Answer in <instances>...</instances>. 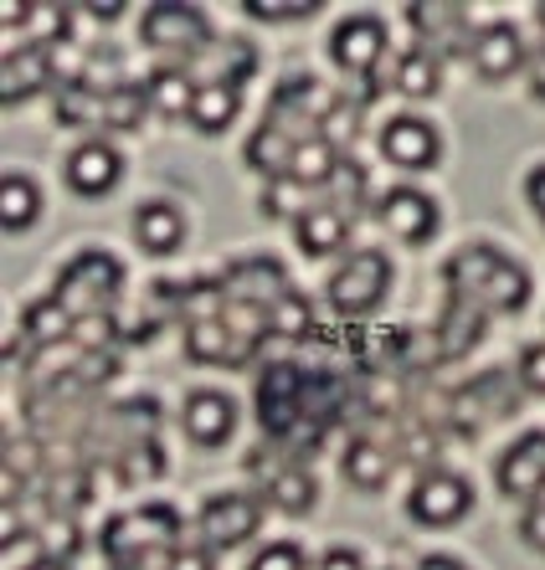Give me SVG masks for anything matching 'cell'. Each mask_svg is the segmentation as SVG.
Here are the masks:
<instances>
[{
    "label": "cell",
    "mask_w": 545,
    "mask_h": 570,
    "mask_svg": "<svg viewBox=\"0 0 545 570\" xmlns=\"http://www.w3.org/2000/svg\"><path fill=\"white\" fill-rule=\"evenodd\" d=\"M98 114H104V94H94V88L78 78H67L62 94H57V124L78 129V124H94Z\"/></svg>",
    "instance_id": "cell-34"
},
{
    "label": "cell",
    "mask_w": 545,
    "mask_h": 570,
    "mask_svg": "<svg viewBox=\"0 0 545 570\" xmlns=\"http://www.w3.org/2000/svg\"><path fill=\"white\" fill-rule=\"evenodd\" d=\"M381 52H386V27H381V16H371V11L346 16L330 37L334 67L350 72V78H371L376 62H381Z\"/></svg>",
    "instance_id": "cell-8"
},
{
    "label": "cell",
    "mask_w": 545,
    "mask_h": 570,
    "mask_svg": "<svg viewBox=\"0 0 545 570\" xmlns=\"http://www.w3.org/2000/svg\"><path fill=\"white\" fill-rule=\"evenodd\" d=\"M67 186L78 190V196H104V190L119 186L124 175V159L114 145H104V139H88V145H78L72 155H67Z\"/></svg>",
    "instance_id": "cell-14"
},
{
    "label": "cell",
    "mask_w": 545,
    "mask_h": 570,
    "mask_svg": "<svg viewBox=\"0 0 545 570\" xmlns=\"http://www.w3.org/2000/svg\"><path fill=\"white\" fill-rule=\"evenodd\" d=\"M289 293V278H283V267L273 257H247L226 273V298H237V304H257V308H273Z\"/></svg>",
    "instance_id": "cell-16"
},
{
    "label": "cell",
    "mask_w": 545,
    "mask_h": 570,
    "mask_svg": "<svg viewBox=\"0 0 545 570\" xmlns=\"http://www.w3.org/2000/svg\"><path fill=\"white\" fill-rule=\"evenodd\" d=\"M145 94H149V108H155V114H171V119H181V114H186V119H191L201 82H196V72H191V67H155V72L145 78Z\"/></svg>",
    "instance_id": "cell-22"
},
{
    "label": "cell",
    "mask_w": 545,
    "mask_h": 570,
    "mask_svg": "<svg viewBox=\"0 0 545 570\" xmlns=\"http://www.w3.org/2000/svg\"><path fill=\"white\" fill-rule=\"evenodd\" d=\"M247 570H309V560H304L299 544H267V550H257L253 556V566Z\"/></svg>",
    "instance_id": "cell-38"
},
{
    "label": "cell",
    "mask_w": 545,
    "mask_h": 570,
    "mask_svg": "<svg viewBox=\"0 0 545 570\" xmlns=\"http://www.w3.org/2000/svg\"><path fill=\"white\" fill-rule=\"evenodd\" d=\"M149 114V94L145 82H124V88H114V94L104 98V114H98V124H108V129H134V124Z\"/></svg>",
    "instance_id": "cell-33"
},
{
    "label": "cell",
    "mask_w": 545,
    "mask_h": 570,
    "mask_svg": "<svg viewBox=\"0 0 545 570\" xmlns=\"http://www.w3.org/2000/svg\"><path fill=\"white\" fill-rule=\"evenodd\" d=\"M31 566H41V540L37 534H6V570H31Z\"/></svg>",
    "instance_id": "cell-40"
},
{
    "label": "cell",
    "mask_w": 545,
    "mask_h": 570,
    "mask_svg": "<svg viewBox=\"0 0 545 570\" xmlns=\"http://www.w3.org/2000/svg\"><path fill=\"white\" fill-rule=\"evenodd\" d=\"M196 62H212V72H206V82H226V88H242V82L253 78V67H257V52L247 47V41H216L206 57H196ZM191 62V67H196Z\"/></svg>",
    "instance_id": "cell-30"
},
{
    "label": "cell",
    "mask_w": 545,
    "mask_h": 570,
    "mask_svg": "<svg viewBox=\"0 0 545 570\" xmlns=\"http://www.w3.org/2000/svg\"><path fill=\"white\" fill-rule=\"evenodd\" d=\"M356 129H360L356 108L334 104L330 114H324V124H320V139H324V145H334V149H346V139H356Z\"/></svg>",
    "instance_id": "cell-37"
},
{
    "label": "cell",
    "mask_w": 545,
    "mask_h": 570,
    "mask_svg": "<svg viewBox=\"0 0 545 570\" xmlns=\"http://www.w3.org/2000/svg\"><path fill=\"white\" fill-rule=\"evenodd\" d=\"M519 534H525V544L545 550V499H541V504L525 509V519H519Z\"/></svg>",
    "instance_id": "cell-44"
},
{
    "label": "cell",
    "mask_w": 545,
    "mask_h": 570,
    "mask_svg": "<svg viewBox=\"0 0 545 570\" xmlns=\"http://www.w3.org/2000/svg\"><path fill=\"white\" fill-rule=\"evenodd\" d=\"M242 114V88H226V82H201L196 108H191V124L201 134H222L226 124Z\"/></svg>",
    "instance_id": "cell-27"
},
{
    "label": "cell",
    "mask_w": 545,
    "mask_h": 570,
    "mask_svg": "<svg viewBox=\"0 0 545 570\" xmlns=\"http://www.w3.org/2000/svg\"><path fill=\"white\" fill-rule=\"evenodd\" d=\"M186 355L196 365H247L232 340V330L222 324V314H191L186 318Z\"/></svg>",
    "instance_id": "cell-20"
},
{
    "label": "cell",
    "mask_w": 545,
    "mask_h": 570,
    "mask_svg": "<svg viewBox=\"0 0 545 570\" xmlns=\"http://www.w3.org/2000/svg\"><path fill=\"white\" fill-rule=\"evenodd\" d=\"M340 401H346V385L330 371H304L293 360H273L257 375V422L289 452L320 448V438L330 432L334 412H340Z\"/></svg>",
    "instance_id": "cell-1"
},
{
    "label": "cell",
    "mask_w": 545,
    "mask_h": 570,
    "mask_svg": "<svg viewBox=\"0 0 545 570\" xmlns=\"http://www.w3.org/2000/svg\"><path fill=\"white\" fill-rule=\"evenodd\" d=\"M417 570H468V566H458L452 556H427V560H417Z\"/></svg>",
    "instance_id": "cell-48"
},
{
    "label": "cell",
    "mask_w": 545,
    "mask_h": 570,
    "mask_svg": "<svg viewBox=\"0 0 545 570\" xmlns=\"http://www.w3.org/2000/svg\"><path fill=\"white\" fill-rule=\"evenodd\" d=\"M346 478H350V489H366V493H376V489H386V478H391V468H397V458L381 448V442H371V438H356L346 448Z\"/></svg>",
    "instance_id": "cell-23"
},
{
    "label": "cell",
    "mask_w": 545,
    "mask_h": 570,
    "mask_svg": "<svg viewBox=\"0 0 545 570\" xmlns=\"http://www.w3.org/2000/svg\"><path fill=\"white\" fill-rule=\"evenodd\" d=\"M340 149L324 145V139H304L299 145V155H293V170L289 180L293 186H304V190H330L334 186V175H340Z\"/></svg>",
    "instance_id": "cell-26"
},
{
    "label": "cell",
    "mask_w": 545,
    "mask_h": 570,
    "mask_svg": "<svg viewBox=\"0 0 545 570\" xmlns=\"http://www.w3.org/2000/svg\"><path fill=\"white\" fill-rule=\"evenodd\" d=\"M37 212H41L37 186H31L27 175L6 170V180H0V226H6V232H27V226L37 222Z\"/></svg>",
    "instance_id": "cell-28"
},
{
    "label": "cell",
    "mask_w": 545,
    "mask_h": 570,
    "mask_svg": "<svg viewBox=\"0 0 545 570\" xmlns=\"http://www.w3.org/2000/svg\"><path fill=\"white\" fill-rule=\"evenodd\" d=\"M139 37H145V47H155V52H165V57H181L186 67L216 47L206 11H196V6H175V0L149 6L145 21H139Z\"/></svg>",
    "instance_id": "cell-4"
},
{
    "label": "cell",
    "mask_w": 545,
    "mask_h": 570,
    "mask_svg": "<svg viewBox=\"0 0 545 570\" xmlns=\"http://www.w3.org/2000/svg\"><path fill=\"white\" fill-rule=\"evenodd\" d=\"M525 200H531L535 216L545 222V165H535V170L525 175Z\"/></svg>",
    "instance_id": "cell-45"
},
{
    "label": "cell",
    "mask_w": 545,
    "mask_h": 570,
    "mask_svg": "<svg viewBox=\"0 0 545 570\" xmlns=\"http://www.w3.org/2000/svg\"><path fill=\"white\" fill-rule=\"evenodd\" d=\"M72 324H78V318L67 314L57 298H37V304H27V314H21V340H27L31 350L62 345V340H72Z\"/></svg>",
    "instance_id": "cell-24"
},
{
    "label": "cell",
    "mask_w": 545,
    "mask_h": 570,
    "mask_svg": "<svg viewBox=\"0 0 545 570\" xmlns=\"http://www.w3.org/2000/svg\"><path fill=\"white\" fill-rule=\"evenodd\" d=\"M165 473V458H160V442L149 438H134L129 448H119V478L124 489H139V483H155Z\"/></svg>",
    "instance_id": "cell-31"
},
{
    "label": "cell",
    "mask_w": 545,
    "mask_h": 570,
    "mask_svg": "<svg viewBox=\"0 0 545 570\" xmlns=\"http://www.w3.org/2000/svg\"><path fill=\"white\" fill-rule=\"evenodd\" d=\"M52 78H57L52 47L27 41L21 52H6V82H0V98H6V108H16V104H27V98H37Z\"/></svg>",
    "instance_id": "cell-15"
},
{
    "label": "cell",
    "mask_w": 545,
    "mask_h": 570,
    "mask_svg": "<svg viewBox=\"0 0 545 570\" xmlns=\"http://www.w3.org/2000/svg\"><path fill=\"white\" fill-rule=\"evenodd\" d=\"M442 278H448V293L468 298L484 314H519V308L531 304L525 267L515 257H505L499 247H489V242H474L464 253H452L448 267H442Z\"/></svg>",
    "instance_id": "cell-2"
},
{
    "label": "cell",
    "mask_w": 545,
    "mask_h": 570,
    "mask_svg": "<svg viewBox=\"0 0 545 570\" xmlns=\"http://www.w3.org/2000/svg\"><path fill=\"white\" fill-rule=\"evenodd\" d=\"M134 237L149 257H171L181 242H186V216L175 212L171 200H145L134 212Z\"/></svg>",
    "instance_id": "cell-19"
},
{
    "label": "cell",
    "mask_w": 545,
    "mask_h": 570,
    "mask_svg": "<svg viewBox=\"0 0 545 570\" xmlns=\"http://www.w3.org/2000/svg\"><path fill=\"white\" fill-rule=\"evenodd\" d=\"M381 226L397 242H427L432 232H438V200L422 196V190H412V186L386 190L381 196Z\"/></svg>",
    "instance_id": "cell-12"
},
{
    "label": "cell",
    "mask_w": 545,
    "mask_h": 570,
    "mask_svg": "<svg viewBox=\"0 0 545 570\" xmlns=\"http://www.w3.org/2000/svg\"><path fill=\"white\" fill-rule=\"evenodd\" d=\"M320 570H360V556L356 550H346V544H334L330 556L320 560Z\"/></svg>",
    "instance_id": "cell-46"
},
{
    "label": "cell",
    "mask_w": 545,
    "mask_h": 570,
    "mask_svg": "<svg viewBox=\"0 0 545 570\" xmlns=\"http://www.w3.org/2000/svg\"><path fill=\"white\" fill-rule=\"evenodd\" d=\"M171 570H216V560H212V544H175Z\"/></svg>",
    "instance_id": "cell-42"
},
{
    "label": "cell",
    "mask_w": 545,
    "mask_h": 570,
    "mask_svg": "<svg viewBox=\"0 0 545 570\" xmlns=\"http://www.w3.org/2000/svg\"><path fill=\"white\" fill-rule=\"evenodd\" d=\"M31 570H67V560H41V566H31Z\"/></svg>",
    "instance_id": "cell-50"
},
{
    "label": "cell",
    "mask_w": 545,
    "mask_h": 570,
    "mask_svg": "<svg viewBox=\"0 0 545 570\" xmlns=\"http://www.w3.org/2000/svg\"><path fill=\"white\" fill-rule=\"evenodd\" d=\"M119 288H124L119 257H108V253H78L72 263L62 267V278H57L52 298L72 318H88V314H108V304L119 298Z\"/></svg>",
    "instance_id": "cell-3"
},
{
    "label": "cell",
    "mask_w": 545,
    "mask_h": 570,
    "mask_svg": "<svg viewBox=\"0 0 545 570\" xmlns=\"http://www.w3.org/2000/svg\"><path fill=\"white\" fill-rule=\"evenodd\" d=\"M519 381H525V391L545 396V345H531L519 355Z\"/></svg>",
    "instance_id": "cell-41"
},
{
    "label": "cell",
    "mask_w": 545,
    "mask_h": 570,
    "mask_svg": "<svg viewBox=\"0 0 545 570\" xmlns=\"http://www.w3.org/2000/svg\"><path fill=\"white\" fill-rule=\"evenodd\" d=\"M242 11L253 16V21H309L320 6H314V0H299V6H263V0H247Z\"/></svg>",
    "instance_id": "cell-39"
},
{
    "label": "cell",
    "mask_w": 545,
    "mask_h": 570,
    "mask_svg": "<svg viewBox=\"0 0 545 570\" xmlns=\"http://www.w3.org/2000/svg\"><path fill=\"white\" fill-rule=\"evenodd\" d=\"M299 134H289L283 124H273L267 119L263 129L247 139V165H253L257 175H267V180H289V170H293V155H299Z\"/></svg>",
    "instance_id": "cell-21"
},
{
    "label": "cell",
    "mask_w": 545,
    "mask_h": 570,
    "mask_svg": "<svg viewBox=\"0 0 545 570\" xmlns=\"http://www.w3.org/2000/svg\"><path fill=\"white\" fill-rule=\"evenodd\" d=\"M114 570H139V566H114Z\"/></svg>",
    "instance_id": "cell-52"
},
{
    "label": "cell",
    "mask_w": 545,
    "mask_h": 570,
    "mask_svg": "<svg viewBox=\"0 0 545 570\" xmlns=\"http://www.w3.org/2000/svg\"><path fill=\"white\" fill-rule=\"evenodd\" d=\"M479 340H484V308H474L468 298L448 293V314H442L438 340H432V360H464Z\"/></svg>",
    "instance_id": "cell-18"
},
{
    "label": "cell",
    "mask_w": 545,
    "mask_h": 570,
    "mask_svg": "<svg viewBox=\"0 0 545 570\" xmlns=\"http://www.w3.org/2000/svg\"><path fill=\"white\" fill-rule=\"evenodd\" d=\"M293 237L304 257H330L350 242V216L334 200H309L304 212L293 216Z\"/></svg>",
    "instance_id": "cell-13"
},
{
    "label": "cell",
    "mask_w": 545,
    "mask_h": 570,
    "mask_svg": "<svg viewBox=\"0 0 545 570\" xmlns=\"http://www.w3.org/2000/svg\"><path fill=\"white\" fill-rule=\"evenodd\" d=\"M314 499H320V489H314L309 468L283 463V468H273V473H267V504L283 509V514H309V509H314Z\"/></svg>",
    "instance_id": "cell-25"
},
{
    "label": "cell",
    "mask_w": 545,
    "mask_h": 570,
    "mask_svg": "<svg viewBox=\"0 0 545 570\" xmlns=\"http://www.w3.org/2000/svg\"><path fill=\"white\" fill-rule=\"evenodd\" d=\"M535 27H541V37H545V6H541V11H535Z\"/></svg>",
    "instance_id": "cell-51"
},
{
    "label": "cell",
    "mask_w": 545,
    "mask_h": 570,
    "mask_svg": "<svg viewBox=\"0 0 545 570\" xmlns=\"http://www.w3.org/2000/svg\"><path fill=\"white\" fill-rule=\"evenodd\" d=\"M468 62H474V72L484 82L515 78V67H531L525 62V41H519V31L509 21H494V27H484L479 37L468 41Z\"/></svg>",
    "instance_id": "cell-11"
},
{
    "label": "cell",
    "mask_w": 545,
    "mask_h": 570,
    "mask_svg": "<svg viewBox=\"0 0 545 570\" xmlns=\"http://www.w3.org/2000/svg\"><path fill=\"white\" fill-rule=\"evenodd\" d=\"M386 288H391V263H386V253L360 247V253H350L346 263L334 267L330 304L340 318H366L386 298Z\"/></svg>",
    "instance_id": "cell-5"
},
{
    "label": "cell",
    "mask_w": 545,
    "mask_h": 570,
    "mask_svg": "<svg viewBox=\"0 0 545 570\" xmlns=\"http://www.w3.org/2000/svg\"><path fill=\"white\" fill-rule=\"evenodd\" d=\"M525 72H531V94H535V98H541V104H545V52H535Z\"/></svg>",
    "instance_id": "cell-47"
},
{
    "label": "cell",
    "mask_w": 545,
    "mask_h": 570,
    "mask_svg": "<svg viewBox=\"0 0 545 570\" xmlns=\"http://www.w3.org/2000/svg\"><path fill=\"white\" fill-rule=\"evenodd\" d=\"M499 493L505 499H525V504H541V489H545V432H525L519 442H509L499 468Z\"/></svg>",
    "instance_id": "cell-9"
},
{
    "label": "cell",
    "mask_w": 545,
    "mask_h": 570,
    "mask_svg": "<svg viewBox=\"0 0 545 570\" xmlns=\"http://www.w3.org/2000/svg\"><path fill=\"white\" fill-rule=\"evenodd\" d=\"M181 426H186L191 442H201V448H216V442L232 438V426H237V406H232L222 391H196V396H186Z\"/></svg>",
    "instance_id": "cell-17"
},
{
    "label": "cell",
    "mask_w": 545,
    "mask_h": 570,
    "mask_svg": "<svg viewBox=\"0 0 545 570\" xmlns=\"http://www.w3.org/2000/svg\"><path fill=\"white\" fill-rule=\"evenodd\" d=\"M381 155L391 159V165H401V170H432L442 155V139L427 119L397 114V119H386V129H381Z\"/></svg>",
    "instance_id": "cell-10"
},
{
    "label": "cell",
    "mask_w": 545,
    "mask_h": 570,
    "mask_svg": "<svg viewBox=\"0 0 545 570\" xmlns=\"http://www.w3.org/2000/svg\"><path fill=\"white\" fill-rule=\"evenodd\" d=\"M257 524H263V504H257L253 493H212L196 519L201 540L212 544V550H237V544H247L257 534Z\"/></svg>",
    "instance_id": "cell-6"
},
{
    "label": "cell",
    "mask_w": 545,
    "mask_h": 570,
    "mask_svg": "<svg viewBox=\"0 0 545 570\" xmlns=\"http://www.w3.org/2000/svg\"><path fill=\"white\" fill-rule=\"evenodd\" d=\"M412 27H422L427 37H464V11L458 6H412Z\"/></svg>",
    "instance_id": "cell-35"
},
{
    "label": "cell",
    "mask_w": 545,
    "mask_h": 570,
    "mask_svg": "<svg viewBox=\"0 0 545 570\" xmlns=\"http://www.w3.org/2000/svg\"><path fill=\"white\" fill-rule=\"evenodd\" d=\"M468 504H474V489L448 468H427L417 478V489L407 493V514L417 524H458L468 514Z\"/></svg>",
    "instance_id": "cell-7"
},
{
    "label": "cell",
    "mask_w": 545,
    "mask_h": 570,
    "mask_svg": "<svg viewBox=\"0 0 545 570\" xmlns=\"http://www.w3.org/2000/svg\"><path fill=\"white\" fill-rule=\"evenodd\" d=\"M108 340H114V318H108V314H88V318H78V324H72V345H78L88 360H94V350L108 345Z\"/></svg>",
    "instance_id": "cell-36"
},
{
    "label": "cell",
    "mask_w": 545,
    "mask_h": 570,
    "mask_svg": "<svg viewBox=\"0 0 545 570\" xmlns=\"http://www.w3.org/2000/svg\"><path fill=\"white\" fill-rule=\"evenodd\" d=\"M330 190H346V200L356 206L360 190H366V170H360L356 159H340V175H334V186H330ZM340 212H346V206H340Z\"/></svg>",
    "instance_id": "cell-43"
},
{
    "label": "cell",
    "mask_w": 545,
    "mask_h": 570,
    "mask_svg": "<svg viewBox=\"0 0 545 570\" xmlns=\"http://www.w3.org/2000/svg\"><path fill=\"white\" fill-rule=\"evenodd\" d=\"M267 330L273 334H283V340H309L314 334V308H309V298L304 293H283L279 304L267 308Z\"/></svg>",
    "instance_id": "cell-32"
},
{
    "label": "cell",
    "mask_w": 545,
    "mask_h": 570,
    "mask_svg": "<svg viewBox=\"0 0 545 570\" xmlns=\"http://www.w3.org/2000/svg\"><path fill=\"white\" fill-rule=\"evenodd\" d=\"M88 16H94V21H119L124 6H88Z\"/></svg>",
    "instance_id": "cell-49"
},
{
    "label": "cell",
    "mask_w": 545,
    "mask_h": 570,
    "mask_svg": "<svg viewBox=\"0 0 545 570\" xmlns=\"http://www.w3.org/2000/svg\"><path fill=\"white\" fill-rule=\"evenodd\" d=\"M407 98H432L442 88V62L432 57V47H412V52L397 62V78H391Z\"/></svg>",
    "instance_id": "cell-29"
}]
</instances>
